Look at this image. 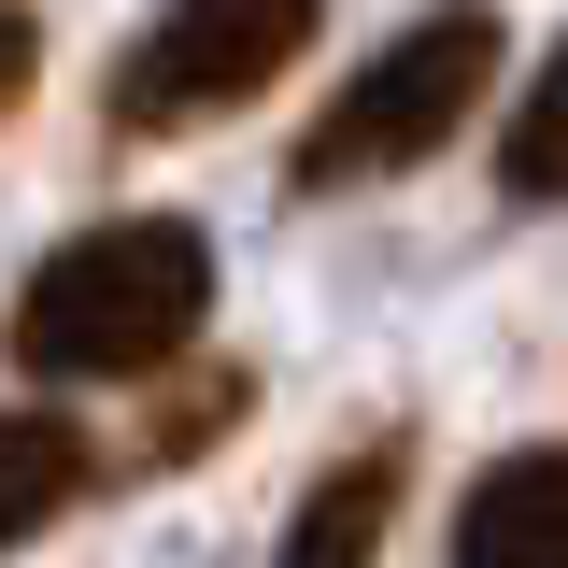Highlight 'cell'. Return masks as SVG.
I'll return each instance as SVG.
<instances>
[{"label": "cell", "mask_w": 568, "mask_h": 568, "mask_svg": "<svg viewBox=\"0 0 568 568\" xmlns=\"http://www.w3.org/2000/svg\"><path fill=\"white\" fill-rule=\"evenodd\" d=\"M455 568H568V440H526L455 497Z\"/></svg>", "instance_id": "4"}, {"label": "cell", "mask_w": 568, "mask_h": 568, "mask_svg": "<svg viewBox=\"0 0 568 568\" xmlns=\"http://www.w3.org/2000/svg\"><path fill=\"white\" fill-rule=\"evenodd\" d=\"M200 327H213V242L185 213L71 227L58 256L14 284V313H0L29 384H156V369H185Z\"/></svg>", "instance_id": "1"}, {"label": "cell", "mask_w": 568, "mask_h": 568, "mask_svg": "<svg viewBox=\"0 0 568 568\" xmlns=\"http://www.w3.org/2000/svg\"><path fill=\"white\" fill-rule=\"evenodd\" d=\"M242 398H256L242 369H200V384H185L171 413L142 426V469H185V455H200V440H213V426H227V413H242Z\"/></svg>", "instance_id": "8"}, {"label": "cell", "mask_w": 568, "mask_h": 568, "mask_svg": "<svg viewBox=\"0 0 568 568\" xmlns=\"http://www.w3.org/2000/svg\"><path fill=\"white\" fill-rule=\"evenodd\" d=\"M313 29H327V0H171L129 58H114L100 129L114 142H185V129H213V114H242L256 85H284Z\"/></svg>", "instance_id": "3"}, {"label": "cell", "mask_w": 568, "mask_h": 568, "mask_svg": "<svg viewBox=\"0 0 568 568\" xmlns=\"http://www.w3.org/2000/svg\"><path fill=\"white\" fill-rule=\"evenodd\" d=\"M497 185H511V200H568V29H555V58L511 85V129H497Z\"/></svg>", "instance_id": "7"}, {"label": "cell", "mask_w": 568, "mask_h": 568, "mask_svg": "<svg viewBox=\"0 0 568 568\" xmlns=\"http://www.w3.org/2000/svg\"><path fill=\"white\" fill-rule=\"evenodd\" d=\"M29 71H43V29H29V14H14V0H0V114H14V100H29Z\"/></svg>", "instance_id": "9"}, {"label": "cell", "mask_w": 568, "mask_h": 568, "mask_svg": "<svg viewBox=\"0 0 568 568\" xmlns=\"http://www.w3.org/2000/svg\"><path fill=\"white\" fill-rule=\"evenodd\" d=\"M398 484H413V440H355L342 469L298 497V526H284L271 568H369V555H384V526H398Z\"/></svg>", "instance_id": "5"}, {"label": "cell", "mask_w": 568, "mask_h": 568, "mask_svg": "<svg viewBox=\"0 0 568 568\" xmlns=\"http://www.w3.org/2000/svg\"><path fill=\"white\" fill-rule=\"evenodd\" d=\"M85 484H100V455H85V426H71V413H0V555L43 540Z\"/></svg>", "instance_id": "6"}, {"label": "cell", "mask_w": 568, "mask_h": 568, "mask_svg": "<svg viewBox=\"0 0 568 568\" xmlns=\"http://www.w3.org/2000/svg\"><path fill=\"white\" fill-rule=\"evenodd\" d=\"M497 58H511L497 0H440V14H413V29H398V43H369V71H355L342 100L298 129L284 185H298V200H355V185H398V171H426L440 142L484 114Z\"/></svg>", "instance_id": "2"}]
</instances>
